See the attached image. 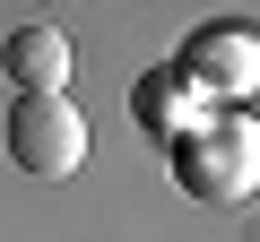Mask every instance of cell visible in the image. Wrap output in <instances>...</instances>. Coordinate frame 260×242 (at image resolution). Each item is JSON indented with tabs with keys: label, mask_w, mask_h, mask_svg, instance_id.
<instances>
[{
	"label": "cell",
	"mask_w": 260,
	"mask_h": 242,
	"mask_svg": "<svg viewBox=\"0 0 260 242\" xmlns=\"http://www.w3.org/2000/svg\"><path fill=\"white\" fill-rule=\"evenodd\" d=\"M174 182L191 199H251L260 190V130L251 121H200L174 139Z\"/></svg>",
	"instance_id": "6da1fadb"
},
{
	"label": "cell",
	"mask_w": 260,
	"mask_h": 242,
	"mask_svg": "<svg viewBox=\"0 0 260 242\" xmlns=\"http://www.w3.org/2000/svg\"><path fill=\"white\" fill-rule=\"evenodd\" d=\"M9 156H18V173H35V182H70V173L87 165V121H78V104H70V95H18V104H9Z\"/></svg>",
	"instance_id": "7a4b0ae2"
},
{
	"label": "cell",
	"mask_w": 260,
	"mask_h": 242,
	"mask_svg": "<svg viewBox=\"0 0 260 242\" xmlns=\"http://www.w3.org/2000/svg\"><path fill=\"white\" fill-rule=\"evenodd\" d=\"M182 87H225V95H251L260 87V44L251 35H234V26H217V35H191V52H182V69H174Z\"/></svg>",
	"instance_id": "3957f363"
},
{
	"label": "cell",
	"mask_w": 260,
	"mask_h": 242,
	"mask_svg": "<svg viewBox=\"0 0 260 242\" xmlns=\"http://www.w3.org/2000/svg\"><path fill=\"white\" fill-rule=\"evenodd\" d=\"M0 78H18V95H61L70 87V35L61 26H18L0 44Z\"/></svg>",
	"instance_id": "277c9868"
}]
</instances>
